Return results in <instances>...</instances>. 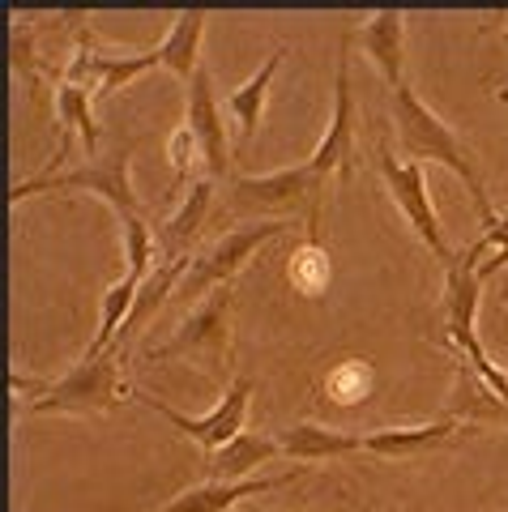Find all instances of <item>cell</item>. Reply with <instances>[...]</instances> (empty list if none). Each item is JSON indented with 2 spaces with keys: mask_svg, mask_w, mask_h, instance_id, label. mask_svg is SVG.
<instances>
[{
  "mask_svg": "<svg viewBox=\"0 0 508 512\" xmlns=\"http://www.w3.org/2000/svg\"><path fill=\"white\" fill-rule=\"evenodd\" d=\"M393 128H398V146H402V154H406V163H419V167L440 163V167H449L457 180L466 184L474 210H479V218L487 222V227L500 218L496 210H491L487 188H483L479 171H474V163H470V150L462 146V141H457L453 128L444 124L410 86L393 90Z\"/></svg>",
  "mask_w": 508,
  "mask_h": 512,
  "instance_id": "1",
  "label": "cell"
},
{
  "mask_svg": "<svg viewBox=\"0 0 508 512\" xmlns=\"http://www.w3.org/2000/svg\"><path fill=\"white\" fill-rule=\"evenodd\" d=\"M329 175H321L312 163L299 167H282V171H265V175H244L231 184V214H261L287 222L291 214L308 218V239H321V197H325Z\"/></svg>",
  "mask_w": 508,
  "mask_h": 512,
  "instance_id": "2",
  "label": "cell"
},
{
  "mask_svg": "<svg viewBox=\"0 0 508 512\" xmlns=\"http://www.w3.org/2000/svg\"><path fill=\"white\" fill-rule=\"evenodd\" d=\"M479 295H483V282H479V256L470 248L457 256L449 265V278H444V333H449L453 350L466 359V367L479 376L491 393L508 402V372L500 363L487 359V350L479 342Z\"/></svg>",
  "mask_w": 508,
  "mask_h": 512,
  "instance_id": "3",
  "label": "cell"
},
{
  "mask_svg": "<svg viewBox=\"0 0 508 512\" xmlns=\"http://www.w3.org/2000/svg\"><path fill=\"white\" fill-rule=\"evenodd\" d=\"M133 146H116V150H99L86 167H73V171H43L35 180H26L18 188H9V201L22 205L39 192H99V197L111 205V210L124 218H146L141 210L137 192H133Z\"/></svg>",
  "mask_w": 508,
  "mask_h": 512,
  "instance_id": "4",
  "label": "cell"
},
{
  "mask_svg": "<svg viewBox=\"0 0 508 512\" xmlns=\"http://www.w3.org/2000/svg\"><path fill=\"white\" fill-rule=\"evenodd\" d=\"M184 359L193 363L205 380H218L231 367V286H222L201 308L184 320V329H176L163 346L146 350V363H167Z\"/></svg>",
  "mask_w": 508,
  "mask_h": 512,
  "instance_id": "5",
  "label": "cell"
},
{
  "mask_svg": "<svg viewBox=\"0 0 508 512\" xmlns=\"http://www.w3.org/2000/svg\"><path fill=\"white\" fill-rule=\"evenodd\" d=\"M120 406V346L103 355H82L69 376H60L43 397L30 402V414H107Z\"/></svg>",
  "mask_w": 508,
  "mask_h": 512,
  "instance_id": "6",
  "label": "cell"
},
{
  "mask_svg": "<svg viewBox=\"0 0 508 512\" xmlns=\"http://www.w3.org/2000/svg\"><path fill=\"white\" fill-rule=\"evenodd\" d=\"M282 231H287V222L265 218V222H248V227H235L222 239H214L210 248H201L193 256V265H188V274L180 282V295L197 299L205 291L214 295V291H222V286H231V278L240 274V269L269 244V239H278Z\"/></svg>",
  "mask_w": 508,
  "mask_h": 512,
  "instance_id": "7",
  "label": "cell"
},
{
  "mask_svg": "<svg viewBox=\"0 0 508 512\" xmlns=\"http://www.w3.org/2000/svg\"><path fill=\"white\" fill-rule=\"evenodd\" d=\"M137 402L158 410L171 427L180 431V436L193 440L205 457H214L222 444H231L235 436H244V419H248V402H252V380L248 376H235L227 384V393H222V402L210 414H201V419H184L180 410H171L167 402H150L146 393H137Z\"/></svg>",
  "mask_w": 508,
  "mask_h": 512,
  "instance_id": "8",
  "label": "cell"
},
{
  "mask_svg": "<svg viewBox=\"0 0 508 512\" xmlns=\"http://www.w3.org/2000/svg\"><path fill=\"white\" fill-rule=\"evenodd\" d=\"M351 35H342V52L333 64V116H329V133L321 137V146L308 163L329 175V180H351L355 175V90H351Z\"/></svg>",
  "mask_w": 508,
  "mask_h": 512,
  "instance_id": "9",
  "label": "cell"
},
{
  "mask_svg": "<svg viewBox=\"0 0 508 512\" xmlns=\"http://www.w3.org/2000/svg\"><path fill=\"white\" fill-rule=\"evenodd\" d=\"M380 175H385L389 197L402 210V218L410 222V231L423 239V248L432 252V256H440V261L453 265V252H449V244H444L436 205H432V197H427V175H423V167L419 163H398V158L385 150V154H380Z\"/></svg>",
  "mask_w": 508,
  "mask_h": 512,
  "instance_id": "10",
  "label": "cell"
},
{
  "mask_svg": "<svg viewBox=\"0 0 508 512\" xmlns=\"http://www.w3.org/2000/svg\"><path fill=\"white\" fill-rule=\"evenodd\" d=\"M188 128H193L205 171L210 175H227L231 167V146H227V120L218 111V94L210 82V69H197V77L188 82Z\"/></svg>",
  "mask_w": 508,
  "mask_h": 512,
  "instance_id": "11",
  "label": "cell"
},
{
  "mask_svg": "<svg viewBox=\"0 0 508 512\" xmlns=\"http://www.w3.org/2000/svg\"><path fill=\"white\" fill-rule=\"evenodd\" d=\"M351 43H359V52L376 64L389 90L406 86V13L402 9H376L351 35Z\"/></svg>",
  "mask_w": 508,
  "mask_h": 512,
  "instance_id": "12",
  "label": "cell"
},
{
  "mask_svg": "<svg viewBox=\"0 0 508 512\" xmlns=\"http://www.w3.org/2000/svg\"><path fill=\"white\" fill-rule=\"evenodd\" d=\"M299 470H287V474H274V478H244V483H201L184 495H171L163 508L154 512H235V504L244 495H261V491H274V487H287L295 483Z\"/></svg>",
  "mask_w": 508,
  "mask_h": 512,
  "instance_id": "13",
  "label": "cell"
},
{
  "mask_svg": "<svg viewBox=\"0 0 508 512\" xmlns=\"http://www.w3.org/2000/svg\"><path fill=\"white\" fill-rule=\"evenodd\" d=\"M278 448L291 461H338L346 453H363V436L321 423H291L278 431Z\"/></svg>",
  "mask_w": 508,
  "mask_h": 512,
  "instance_id": "14",
  "label": "cell"
},
{
  "mask_svg": "<svg viewBox=\"0 0 508 512\" xmlns=\"http://www.w3.org/2000/svg\"><path fill=\"white\" fill-rule=\"evenodd\" d=\"M282 60H287V47H274L261 69L252 73L235 94H227V116L235 120V146H240V150L248 146L252 137H257L261 116H265V99H269V82H274V73H278Z\"/></svg>",
  "mask_w": 508,
  "mask_h": 512,
  "instance_id": "15",
  "label": "cell"
},
{
  "mask_svg": "<svg viewBox=\"0 0 508 512\" xmlns=\"http://www.w3.org/2000/svg\"><path fill=\"white\" fill-rule=\"evenodd\" d=\"M214 205V180H193L180 201V210L163 222V235H158V252L167 256V261H176V256H188V244L197 239L205 214H210Z\"/></svg>",
  "mask_w": 508,
  "mask_h": 512,
  "instance_id": "16",
  "label": "cell"
},
{
  "mask_svg": "<svg viewBox=\"0 0 508 512\" xmlns=\"http://www.w3.org/2000/svg\"><path fill=\"white\" fill-rule=\"evenodd\" d=\"M278 453H282L278 440L244 431V436H235L231 444H222L214 457H205V470H210V483H244L252 470L274 461Z\"/></svg>",
  "mask_w": 508,
  "mask_h": 512,
  "instance_id": "17",
  "label": "cell"
},
{
  "mask_svg": "<svg viewBox=\"0 0 508 512\" xmlns=\"http://www.w3.org/2000/svg\"><path fill=\"white\" fill-rule=\"evenodd\" d=\"M457 431V423L444 414L436 423H419V427H385V431H372L363 436V453H376V457H389V461H406L415 453H427V448L444 444Z\"/></svg>",
  "mask_w": 508,
  "mask_h": 512,
  "instance_id": "18",
  "label": "cell"
},
{
  "mask_svg": "<svg viewBox=\"0 0 508 512\" xmlns=\"http://www.w3.org/2000/svg\"><path fill=\"white\" fill-rule=\"evenodd\" d=\"M201 35H205V13L201 9H188L180 13L176 22H171L167 39L158 43V60H163V69L176 77V82H193L197 77V56H201Z\"/></svg>",
  "mask_w": 508,
  "mask_h": 512,
  "instance_id": "19",
  "label": "cell"
},
{
  "mask_svg": "<svg viewBox=\"0 0 508 512\" xmlns=\"http://www.w3.org/2000/svg\"><path fill=\"white\" fill-rule=\"evenodd\" d=\"M449 419H470V423H496L508 427V402H500L487 384L470 372L466 363H457V384H453V406Z\"/></svg>",
  "mask_w": 508,
  "mask_h": 512,
  "instance_id": "20",
  "label": "cell"
},
{
  "mask_svg": "<svg viewBox=\"0 0 508 512\" xmlns=\"http://www.w3.org/2000/svg\"><path fill=\"white\" fill-rule=\"evenodd\" d=\"M90 99H94L90 86H73V82H60L56 86V116H60V128H65V141H60V150H69V137L82 133L86 154L90 158L99 154V124H94Z\"/></svg>",
  "mask_w": 508,
  "mask_h": 512,
  "instance_id": "21",
  "label": "cell"
},
{
  "mask_svg": "<svg viewBox=\"0 0 508 512\" xmlns=\"http://www.w3.org/2000/svg\"><path fill=\"white\" fill-rule=\"evenodd\" d=\"M287 278L295 291H304V295H321L325 286H329V256L321 248V239H304V244L295 248L291 256V265H287Z\"/></svg>",
  "mask_w": 508,
  "mask_h": 512,
  "instance_id": "22",
  "label": "cell"
},
{
  "mask_svg": "<svg viewBox=\"0 0 508 512\" xmlns=\"http://www.w3.org/2000/svg\"><path fill=\"white\" fill-rule=\"evenodd\" d=\"M470 252L479 256V282L504 274L508 269V214H500L491 227H483V235L470 244Z\"/></svg>",
  "mask_w": 508,
  "mask_h": 512,
  "instance_id": "23",
  "label": "cell"
},
{
  "mask_svg": "<svg viewBox=\"0 0 508 512\" xmlns=\"http://www.w3.org/2000/svg\"><path fill=\"white\" fill-rule=\"evenodd\" d=\"M325 393L333 397L338 406H359V402H368V393H372V367L368 363H342L338 372H333L325 380Z\"/></svg>",
  "mask_w": 508,
  "mask_h": 512,
  "instance_id": "24",
  "label": "cell"
},
{
  "mask_svg": "<svg viewBox=\"0 0 508 512\" xmlns=\"http://www.w3.org/2000/svg\"><path fill=\"white\" fill-rule=\"evenodd\" d=\"M124 256H129V274L137 278H150L154 274V256H158V239L150 235V222L146 218H124Z\"/></svg>",
  "mask_w": 508,
  "mask_h": 512,
  "instance_id": "25",
  "label": "cell"
},
{
  "mask_svg": "<svg viewBox=\"0 0 508 512\" xmlns=\"http://www.w3.org/2000/svg\"><path fill=\"white\" fill-rule=\"evenodd\" d=\"M167 158H171V175H176V184H184L188 175L197 171V163H205L201 158V146H197V137H193V128H176L167 141Z\"/></svg>",
  "mask_w": 508,
  "mask_h": 512,
  "instance_id": "26",
  "label": "cell"
},
{
  "mask_svg": "<svg viewBox=\"0 0 508 512\" xmlns=\"http://www.w3.org/2000/svg\"><path fill=\"white\" fill-rule=\"evenodd\" d=\"M500 103H508V82H504V90H500Z\"/></svg>",
  "mask_w": 508,
  "mask_h": 512,
  "instance_id": "27",
  "label": "cell"
}]
</instances>
